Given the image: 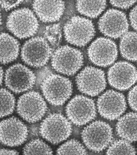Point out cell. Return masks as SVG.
<instances>
[{"label":"cell","mask_w":137,"mask_h":155,"mask_svg":"<svg viewBox=\"0 0 137 155\" xmlns=\"http://www.w3.org/2000/svg\"><path fill=\"white\" fill-rule=\"evenodd\" d=\"M41 87L46 99L55 106L64 104L73 92L72 84L70 79L55 74H51L44 78Z\"/></svg>","instance_id":"cell-1"},{"label":"cell","mask_w":137,"mask_h":155,"mask_svg":"<svg viewBox=\"0 0 137 155\" xmlns=\"http://www.w3.org/2000/svg\"><path fill=\"white\" fill-rule=\"evenodd\" d=\"M6 26L10 32L20 39H25L36 34L38 19L33 12L28 8L15 10L8 16Z\"/></svg>","instance_id":"cell-2"},{"label":"cell","mask_w":137,"mask_h":155,"mask_svg":"<svg viewBox=\"0 0 137 155\" xmlns=\"http://www.w3.org/2000/svg\"><path fill=\"white\" fill-rule=\"evenodd\" d=\"M81 136L85 146L95 152L104 150L111 144L113 138L111 127L102 120H96L86 127Z\"/></svg>","instance_id":"cell-3"},{"label":"cell","mask_w":137,"mask_h":155,"mask_svg":"<svg viewBox=\"0 0 137 155\" xmlns=\"http://www.w3.org/2000/svg\"><path fill=\"white\" fill-rule=\"evenodd\" d=\"M72 131L69 120L61 114H49L41 123L40 133L46 140L57 144L67 139Z\"/></svg>","instance_id":"cell-4"},{"label":"cell","mask_w":137,"mask_h":155,"mask_svg":"<svg viewBox=\"0 0 137 155\" xmlns=\"http://www.w3.org/2000/svg\"><path fill=\"white\" fill-rule=\"evenodd\" d=\"M83 63V56L81 51L71 46L59 47L52 54V67L64 74L74 75L81 68Z\"/></svg>","instance_id":"cell-5"},{"label":"cell","mask_w":137,"mask_h":155,"mask_svg":"<svg viewBox=\"0 0 137 155\" xmlns=\"http://www.w3.org/2000/svg\"><path fill=\"white\" fill-rule=\"evenodd\" d=\"M65 39L71 45L85 46L95 34V26L90 19L74 16L68 20L64 28Z\"/></svg>","instance_id":"cell-6"},{"label":"cell","mask_w":137,"mask_h":155,"mask_svg":"<svg viewBox=\"0 0 137 155\" xmlns=\"http://www.w3.org/2000/svg\"><path fill=\"white\" fill-rule=\"evenodd\" d=\"M52 55V49L47 40L37 36L25 42L21 52V59L30 66L39 68L44 66Z\"/></svg>","instance_id":"cell-7"},{"label":"cell","mask_w":137,"mask_h":155,"mask_svg":"<svg viewBox=\"0 0 137 155\" xmlns=\"http://www.w3.org/2000/svg\"><path fill=\"white\" fill-rule=\"evenodd\" d=\"M47 110L46 103L38 92L31 91L27 93L20 97L18 100V114L27 122H38L44 117Z\"/></svg>","instance_id":"cell-8"},{"label":"cell","mask_w":137,"mask_h":155,"mask_svg":"<svg viewBox=\"0 0 137 155\" xmlns=\"http://www.w3.org/2000/svg\"><path fill=\"white\" fill-rule=\"evenodd\" d=\"M68 119L77 126H83L95 119L96 108L93 99L82 95H77L67 105Z\"/></svg>","instance_id":"cell-9"},{"label":"cell","mask_w":137,"mask_h":155,"mask_svg":"<svg viewBox=\"0 0 137 155\" xmlns=\"http://www.w3.org/2000/svg\"><path fill=\"white\" fill-rule=\"evenodd\" d=\"M76 82L82 93L96 96L105 90L106 80L104 72L94 67L88 66L77 75Z\"/></svg>","instance_id":"cell-10"},{"label":"cell","mask_w":137,"mask_h":155,"mask_svg":"<svg viewBox=\"0 0 137 155\" xmlns=\"http://www.w3.org/2000/svg\"><path fill=\"white\" fill-rule=\"evenodd\" d=\"M36 81V76L33 72L21 64H16L10 67L5 73L6 86L15 93L32 89Z\"/></svg>","instance_id":"cell-11"},{"label":"cell","mask_w":137,"mask_h":155,"mask_svg":"<svg viewBox=\"0 0 137 155\" xmlns=\"http://www.w3.org/2000/svg\"><path fill=\"white\" fill-rule=\"evenodd\" d=\"M87 54L93 63L105 67L112 64L116 60L118 49L116 45L112 40L99 37L90 45Z\"/></svg>","instance_id":"cell-12"},{"label":"cell","mask_w":137,"mask_h":155,"mask_svg":"<svg viewBox=\"0 0 137 155\" xmlns=\"http://www.w3.org/2000/svg\"><path fill=\"white\" fill-rule=\"evenodd\" d=\"M98 27L104 35L116 39L126 33L129 22L125 13L119 10L110 9L99 18Z\"/></svg>","instance_id":"cell-13"},{"label":"cell","mask_w":137,"mask_h":155,"mask_svg":"<svg viewBox=\"0 0 137 155\" xmlns=\"http://www.w3.org/2000/svg\"><path fill=\"white\" fill-rule=\"evenodd\" d=\"M97 107L102 117L109 120H114L119 118L126 110V98L119 92L108 90L99 98Z\"/></svg>","instance_id":"cell-14"},{"label":"cell","mask_w":137,"mask_h":155,"mask_svg":"<svg viewBox=\"0 0 137 155\" xmlns=\"http://www.w3.org/2000/svg\"><path fill=\"white\" fill-rule=\"evenodd\" d=\"M108 80L110 86L114 88L119 90H126L137 82V69L130 63L119 61L109 69Z\"/></svg>","instance_id":"cell-15"},{"label":"cell","mask_w":137,"mask_h":155,"mask_svg":"<svg viewBox=\"0 0 137 155\" xmlns=\"http://www.w3.org/2000/svg\"><path fill=\"white\" fill-rule=\"evenodd\" d=\"M28 134L26 125L17 117H10L1 123V141L6 146H20L26 140Z\"/></svg>","instance_id":"cell-16"},{"label":"cell","mask_w":137,"mask_h":155,"mask_svg":"<svg viewBox=\"0 0 137 155\" xmlns=\"http://www.w3.org/2000/svg\"><path fill=\"white\" fill-rule=\"evenodd\" d=\"M33 8L41 21L45 22L58 21L63 15L65 2L62 1H35Z\"/></svg>","instance_id":"cell-17"},{"label":"cell","mask_w":137,"mask_h":155,"mask_svg":"<svg viewBox=\"0 0 137 155\" xmlns=\"http://www.w3.org/2000/svg\"><path fill=\"white\" fill-rule=\"evenodd\" d=\"M116 130L120 137L128 141H137V113L129 112L120 117Z\"/></svg>","instance_id":"cell-18"},{"label":"cell","mask_w":137,"mask_h":155,"mask_svg":"<svg viewBox=\"0 0 137 155\" xmlns=\"http://www.w3.org/2000/svg\"><path fill=\"white\" fill-rule=\"evenodd\" d=\"M19 43L14 37L8 34H1V63H9L18 58L19 51Z\"/></svg>","instance_id":"cell-19"},{"label":"cell","mask_w":137,"mask_h":155,"mask_svg":"<svg viewBox=\"0 0 137 155\" xmlns=\"http://www.w3.org/2000/svg\"><path fill=\"white\" fill-rule=\"evenodd\" d=\"M119 49L124 58L137 61V32H128L123 35L120 42Z\"/></svg>","instance_id":"cell-20"},{"label":"cell","mask_w":137,"mask_h":155,"mask_svg":"<svg viewBox=\"0 0 137 155\" xmlns=\"http://www.w3.org/2000/svg\"><path fill=\"white\" fill-rule=\"evenodd\" d=\"M107 6L106 1H78L76 8L81 14L90 18H96L104 11Z\"/></svg>","instance_id":"cell-21"},{"label":"cell","mask_w":137,"mask_h":155,"mask_svg":"<svg viewBox=\"0 0 137 155\" xmlns=\"http://www.w3.org/2000/svg\"><path fill=\"white\" fill-rule=\"evenodd\" d=\"M15 105V99L12 94L6 89H1V117L12 113Z\"/></svg>","instance_id":"cell-22"},{"label":"cell","mask_w":137,"mask_h":155,"mask_svg":"<svg viewBox=\"0 0 137 155\" xmlns=\"http://www.w3.org/2000/svg\"><path fill=\"white\" fill-rule=\"evenodd\" d=\"M52 149L50 147L39 139L31 141L23 149V153L24 155L52 154Z\"/></svg>","instance_id":"cell-23"},{"label":"cell","mask_w":137,"mask_h":155,"mask_svg":"<svg viewBox=\"0 0 137 155\" xmlns=\"http://www.w3.org/2000/svg\"><path fill=\"white\" fill-rule=\"evenodd\" d=\"M135 147L125 139L117 140L109 146L107 154H135Z\"/></svg>","instance_id":"cell-24"},{"label":"cell","mask_w":137,"mask_h":155,"mask_svg":"<svg viewBox=\"0 0 137 155\" xmlns=\"http://www.w3.org/2000/svg\"><path fill=\"white\" fill-rule=\"evenodd\" d=\"M57 154H87L86 150L79 141L72 139L60 146L57 150Z\"/></svg>","instance_id":"cell-25"},{"label":"cell","mask_w":137,"mask_h":155,"mask_svg":"<svg viewBox=\"0 0 137 155\" xmlns=\"http://www.w3.org/2000/svg\"><path fill=\"white\" fill-rule=\"evenodd\" d=\"M44 36L52 46H57L62 39V28L60 24L48 25L44 31Z\"/></svg>","instance_id":"cell-26"},{"label":"cell","mask_w":137,"mask_h":155,"mask_svg":"<svg viewBox=\"0 0 137 155\" xmlns=\"http://www.w3.org/2000/svg\"><path fill=\"white\" fill-rule=\"evenodd\" d=\"M128 102L130 107L137 111V85L131 89L129 93Z\"/></svg>","instance_id":"cell-27"},{"label":"cell","mask_w":137,"mask_h":155,"mask_svg":"<svg viewBox=\"0 0 137 155\" xmlns=\"http://www.w3.org/2000/svg\"><path fill=\"white\" fill-rule=\"evenodd\" d=\"M111 5L117 8L127 9L136 3L135 1H111Z\"/></svg>","instance_id":"cell-28"},{"label":"cell","mask_w":137,"mask_h":155,"mask_svg":"<svg viewBox=\"0 0 137 155\" xmlns=\"http://www.w3.org/2000/svg\"><path fill=\"white\" fill-rule=\"evenodd\" d=\"M23 2L22 1H1V5L6 10H9L12 8L18 6Z\"/></svg>","instance_id":"cell-29"},{"label":"cell","mask_w":137,"mask_h":155,"mask_svg":"<svg viewBox=\"0 0 137 155\" xmlns=\"http://www.w3.org/2000/svg\"><path fill=\"white\" fill-rule=\"evenodd\" d=\"M129 20L132 28L137 31V5L134 7L130 12Z\"/></svg>","instance_id":"cell-30"},{"label":"cell","mask_w":137,"mask_h":155,"mask_svg":"<svg viewBox=\"0 0 137 155\" xmlns=\"http://www.w3.org/2000/svg\"><path fill=\"white\" fill-rule=\"evenodd\" d=\"M19 154L16 150L9 149H3L1 150V155H18Z\"/></svg>","instance_id":"cell-31"},{"label":"cell","mask_w":137,"mask_h":155,"mask_svg":"<svg viewBox=\"0 0 137 155\" xmlns=\"http://www.w3.org/2000/svg\"><path fill=\"white\" fill-rule=\"evenodd\" d=\"M4 71L2 68H1V84H2L3 78Z\"/></svg>","instance_id":"cell-32"}]
</instances>
